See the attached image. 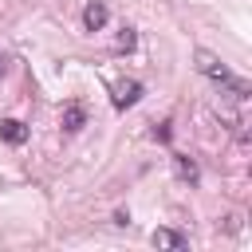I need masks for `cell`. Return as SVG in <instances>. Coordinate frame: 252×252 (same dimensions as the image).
I'll list each match as a JSON object with an SVG mask.
<instances>
[{"mask_svg":"<svg viewBox=\"0 0 252 252\" xmlns=\"http://www.w3.org/2000/svg\"><path fill=\"white\" fill-rule=\"evenodd\" d=\"M193 59H197V71H201L205 79H213V83L220 87V94H232L236 102H244V98L252 94V91H248V83H244L240 75H232V71H228V67H224V63H220V59H217L213 51H205V47H201V51H197Z\"/></svg>","mask_w":252,"mask_h":252,"instance_id":"1","label":"cell"},{"mask_svg":"<svg viewBox=\"0 0 252 252\" xmlns=\"http://www.w3.org/2000/svg\"><path fill=\"white\" fill-rule=\"evenodd\" d=\"M83 28H87V32H102V28H106V4H98V0L87 4V8H83Z\"/></svg>","mask_w":252,"mask_h":252,"instance_id":"4","label":"cell"},{"mask_svg":"<svg viewBox=\"0 0 252 252\" xmlns=\"http://www.w3.org/2000/svg\"><path fill=\"white\" fill-rule=\"evenodd\" d=\"M118 47H122V51L134 47V28H122V32H118Z\"/></svg>","mask_w":252,"mask_h":252,"instance_id":"8","label":"cell"},{"mask_svg":"<svg viewBox=\"0 0 252 252\" xmlns=\"http://www.w3.org/2000/svg\"><path fill=\"white\" fill-rule=\"evenodd\" d=\"M173 169H177V177L189 181V185H197V177H201V173H197V161L185 158V154H173Z\"/></svg>","mask_w":252,"mask_h":252,"instance_id":"6","label":"cell"},{"mask_svg":"<svg viewBox=\"0 0 252 252\" xmlns=\"http://www.w3.org/2000/svg\"><path fill=\"white\" fill-rule=\"evenodd\" d=\"M0 138L12 142V146H20V142L28 138V126H24L20 118H0Z\"/></svg>","mask_w":252,"mask_h":252,"instance_id":"5","label":"cell"},{"mask_svg":"<svg viewBox=\"0 0 252 252\" xmlns=\"http://www.w3.org/2000/svg\"><path fill=\"white\" fill-rule=\"evenodd\" d=\"M79 126H83V106H79V102H71V106L63 110V130H67V134H75Z\"/></svg>","mask_w":252,"mask_h":252,"instance_id":"7","label":"cell"},{"mask_svg":"<svg viewBox=\"0 0 252 252\" xmlns=\"http://www.w3.org/2000/svg\"><path fill=\"white\" fill-rule=\"evenodd\" d=\"M154 248H169V252H185L189 248V240L181 236V232H173V228H154Z\"/></svg>","mask_w":252,"mask_h":252,"instance_id":"3","label":"cell"},{"mask_svg":"<svg viewBox=\"0 0 252 252\" xmlns=\"http://www.w3.org/2000/svg\"><path fill=\"white\" fill-rule=\"evenodd\" d=\"M138 94H142V83H138V79H122V83H114V106H118V110L134 106Z\"/></svg>","mask_w":252,"mask_h":252,"instance_id":"2","label":"cell"},{"mask_svg":"<svg viewBox=\"0 0 252 252\" xmlns=\"http://www.w3.org/2000/svg\"><path fill=\"white\" fill-rule=\"evenodd\" d=\"M4 71H8V59H4V55H0V79H4Z\"/></svg>","mask_w":252,"mask_h":252,"instance_id":"9","label":"cell"}]
</instances>
